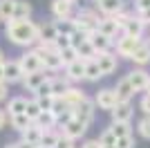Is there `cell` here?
Returning a JSON list of instances; mask_svg holds the SVG:
<instances>
[{
	"label": "cell",
	"mask_w": 150,
	"mask_h": 148,
	"mask_svg": "<svg viewBox=\"0 0 150 148\" xmlns=\"http://www.w3.org/2000/svg\"><path fill=\"white\" fill-rule=\"evenodd\" d=\"M5 36L11 41L13 45L20 47H29V45H38V25L31 20H9L5 23Z\"/></svg>",
	"instance_id": "cell-1"
},
{
	"label": "cell",
	"mask_w": 150,
	"mask_h": 148,
	"mask_svg": "<svg viewBox=\"0 0 150 148\" xmlns=\"http://www.w3.org/2000/svg\"><path fill=\"white\" fill-rule=\"evenodd\" d=\"M99 14L94 11V9H88V7H83V9H79V14L74 16V25H76V31H83V34H94V31H99Z\"/></svg>",
	"instance_id": "cell-2"
},
{
	"label": "cell",
	"mask_w": 150,
	"mask_h": 148,
	"mask_svg": "<svg viewBox=\"0 0 150 148\" xmlns=\"http://www.w3.org/2000/svg\"><path fill=\"white\" fill-rule=\"evenodd\" d=\"M34 49H36L38 56H40V63H43V70H45V72H58V70L63 68V61H61V56H58V52L45 49L43 45H36Z\"/></svg>",
	"instance_id": "cell-3"
},
{
	"label": "cell",
	"mask_w": 150,
	"mask_h": 148,
	"mask_svg": "<svg viewBox=\"0 0 150 148\" xmlns=\"http://www.w3.org/2000/svg\"><path fill=\"white\" fill-rule=\"evenodd\" d=\"M94 103H96V108H101V110L112 112L114 108L119 105V99H117L114 88H103V90H99V92L94 94Z\"/></svg>",
	"instance_id": "cell-4"
},
{
	"label": "cell",
	"mask_w": 150,
	"mask_h": 148,
	"mask_svg": "<svg viewBox=\"0 0 150 148\" xmlns=\"http://www.w3.org/2000/svg\"><path fill=\"white\" fill-rule=\"evenodd\" d=\"M141 43H144L141 38H132V36H125V34H121V36L117 38V43H114V47H117V56H123V58H132L134 49H137Z\"/></svg>",
	"instance_id": "cell-5"
},
{
	"label": "cell",
	"mask_w": 150,
	"mask_h": 148,
	"mask_svg": "<svg viewBox=\"0 0 150 148\" xmlns=\"http://www.w3.org/2000/svg\"><path fill=\"white\" fill-rule=\"evenodd\" d=\"M50 81V74L45 72V70H38V72H31V74H25V79H23V88H25L27 92H38V88L45 85Z\"/></svg>",
	"instance_id": "cell-6"
},
{
	"label": "cell",
	"mask_w": 150,
	"mask_h": 148,
	"mask_svg": "<svg viewBox=\"0 0 150 148\" xmlns=\"http://www.w3.org/2000/svg\"><path fill=\"white\" fill-rule=\"evenodd\" d=\"M18 61H20V68H23V72H25V74H31V72L43 70V63H40V56H38L36 49H27Z\"/></svg>",
	"instance_id": "cell-7"
},
{
	"label": "cell",
	"mask_w": 150,
	"mask_h": 148,
	"mask_svg": "<svg viewBox=\"0 0 150 148\" xmlns=\"http://www.w3.org/2000/svg\"><path fill=\"white\" fill-rule=\"evenodd\" d=\"M94 112H96L94 99H85L81 105H76V108H74V119H76V121H83L85 126H90V121L94 119Z\"/></svg>",
	"instance_id": "cell-8"
},
{
	"label": "cell",
	"mask_w": 150,
	"mask_h": 148,
	"mask_svg": "<svg viewBox=\"0 0 150 148\" xmlns=\"http://www.w3.org/2000/svg\"><path fill=\"white\" fill-rule=\"evenodd\" d=\"M58 36H61V34H58L54 20H52V23H40V25H38V43H43V45H56Z\"/></svg>",
	"instance_id": "cell-9"
},
{
	"label": "cell",
	"mask_w": 150,
	"mask_h": 148,
	"mask_svg": "<svg viewBox=\"0 0 150 148\" xmlns=\"http://www.w3.org/2000/svg\"><path fill=\"white\" fill-rule=\"evenodd\" d=\"M94 61H96V65H99L103 76L112 74L114 70H117V65H119V58H117V54H112V52H101V54H96Z\"/></svg>",
	"instance_id": "cell-10"
},
{
	"label": "cell",
	"mask_w": 150,
	"mask_h": 148,
	"mask_svg": "<svg viewBox=\"0 0 150 148\" xmlns=\"http://www.w3.org/2000/svg\"><path fill=\"white\" fill-rule=\"evenodd\" d=\"M23 79H25V72H23V68H20V61L18 58H9V61H5V81L7 83H23Z\"/></svg>",
	"instance_id": "cell-11"
},
{
	"label": "cell",
	"mask_w": 150,
	"mask_h": 148,
	"mask_svg": "<svg viewBox=\"0 0 150 148\" xmlns=\"http://www.w3.org/2000/svg\"><path fill=\"white\" fill-rule=\"evenodd\" d=\"M128 81H130V85L134 88V92H146L148 81H150V74L146 72L144 68H137V70H132V72L128 74Z\"/></svg>",
	"instance_id": "cell-12"
},
{
	"label": "cell",
	"mask_w": 150,
	"mask_h": 148,
	"mask_svg": "<svg viewBox=\"0 0 150 148\" xmlns=\"http://www.w3.org/2000/svg\"><path fill=\"white\" fill-rule=\"evenodd\" d=\"M74 11V5L69 0H52V14L56 20H65V18H74L72 16Z\"/></svg>",
	"instance_id": "cell-13"
},
{
	"label": "cell",
	"mask_w": 150,
	"mask_h": 148,
	"mask_svg": "<svg viewBox=\"0 0 150 148\" xmlns=\"http://www.w3.org/2000/svg\"><path fill=\"white\" fill-rule=\"evenodd\" d=\"M114 92H117V99H119V103H130V99L134 97V88L130 85V81L128 76L117 81V85H114Z\"/></svg>",
	"instance_id": "cell-14"
},
{
	"label": "cell",
	"mask_w": 150,
	"mask_h": 148,
	"mask_svg": "<svg viewBox=\"0 0 150 148\" xmlns=\"http://www.w3.org/2000/svg\"><path fill=\"white\" fill-rule=\"evenodd\" d=\"M85 65H88V61H74L72 65H67L65 68V76L69 79V83H76V81H85Z\"/></svg>",
	"instance_id": "cell-15"
},
{
	"label": "cell",
	"mask_w": 150,
	"mask_h": 148,
	"mask_svg": "<svg viewBox=\"0 0 150 148\" xmlns=\"http://www.w3.org/2000/svg\"><path fill=\"white\" fill-rule=\"evenodd\" d=\"M43 135H45V130L40 128L38 123H31L25 132H20V142L23 144H31V146H38L40 139H43Z\"/></svg>",
	"instance_id": "cell-16"
},
{
	"label": "cell",
	"mask_w": 150,
	"mask_h": 148,
	"mask_svg": "<svg viewBox=\"0 0 150 148\" xmlns=\"http://www.w3.org/2000/svg\"><path fill=\"white\" fill-rule=\"evenodd\" d=\"M110 115H112V123H130L132 115H134V108L130 103H119Z\"/></svg>",
	"instance_id": "cell-17"
},
{
	"label": "cell",
	"mask_w": 150,
	"mask_h": 148,
	"mask_svg": "<svg viewBox=\"0 0 150 148\" xmlns=\"http://www.w3.org/2000/svg\"><path fill=\"white\" fill-rule=\"evenodd\" d=\"M125 7H123V0H103L99 2V11L105 16V18H112L117 14H121Z\"/></svg>",
	"instance_id": "cell-18"
},
{
	"label": "cell",
	"mask_w": 150,
	"mask_h": 148,
	"mask_svg": "<svg viewBox=\"0 0 150 148\" xmlns=\"http://www.w3.org/2000/svg\"><path fill=\"white\" fill-rule=\"evenodd\" d=\"M27 103H29V99H25V97H11L5 110H7V115H9V117L25 115V112H27Z\"/></svg>",
	"instance_id": "cell-19"
},
{
	"label": "cell",
	"mask_w": 150,
	"mask_h": 148,
	"mask_svg": "<svg viewBox=\"0 0 150 148\" xmlns=\"http://www.w3.org/2000/svg\"><path fill=\"white\" fill-rule=\"evenodd\" d=\"M88 41L92 43V47L96 49V54H101V52H110V47L114 45V41H112V38L103 36V34H99V31L90 34V38H88Z\"/></svg>",
	"instance_id": "cell-20"
},
{
	"label": "cell",
	"mask_w": 150,
	"mask_h": 148,
	"mask_svg": "<svg viewBox=\"0 0 150 148\" xmlns=\"http://www.w3.org/2000/svg\"><path fill=\"white\" fill-rule=\"evenodd\" d=\"M85 99H88V97L83 94V90H79V88H74V85H72L67 92L63 94V101L67 103V108H69L72 112H74V108H76V105H81Z\"/></svg>",
	"instance_id": "cell-21"
},
{
	"label": "cell",
	"mask_w": 150,
	"mask_h": 148,
	"mask_svg": "<svg viewBox=\"0 0 150 148\" xmlns=\"http://www.w3.org/2000/svg\"><path fill=\"white\" fill-rule=\"evenodd\" d=\"M85 130H88V126L83 121H76V119H72V121L65 126V128L61 130L65 137H69V139H79V137H83L85 135Z\"/></svg>",
	"instance_id": "cell-22"
},
{
	"label": "cell",
	"mask_w": 150,
	"mask_h": 148,
	"mask_svg": "<svg viewBox=\"0 0 150 148\" xmlns=\"http://www.w3.org/2000/svg\"><path fill=\"white\" fill-rule=\"evenodd\" d=\"M119 25H117V20L114 18H101V23H99V34H103V36H108V38H117V34H119Z\"/></svg>",
	"instance_id": "cell-23"
},
{
	"label": "cell",
	"mask_w": 150,
	"mask_h": 148,
	"mask_svg": "<svg viewBox=\"0 0 150 148\" xmlns=\"http://www.w3.org/2000/svg\"><path fill=\"white\" fill-rule=\"evenodd\" d=\"M50 83H52V97H63V94L72 88L67 76H52Z\"/></svg>",
	"instance_id": "cell-24"
},
{
	"label": "cell",
	"mask_w": 150,
	"mask_h": 148,
	"mask_svg": "<svg viewBox=\"0 0 150 148\" xmlns=\"http://www.w3.org/2000/svg\"><path fill=\"white\" fill-rule=\"evenodd\" d=\"M134 65H139V68H144V65H148L150 63V49H148V43H141L137 49H134V54H132L130 58Z\"/></svg>",
	"instance_id": "cell-25"
},
{
	"label": "cell",
	"mask_w": 150,
	"mask_h": 148,
	"mask_svg": "<svg viewBox=\"0 0 150 148\" xmlns=\"http://www.w3.org/2000/svg\"><path fill=\"white\" fill-rule=\"evenodd\" d=\"M144 29H146V23H144V20H139L137 16H134V18L123 27V34H125V36H132V38H141Z\"/></svg>",
	"instance_id": "cell-26"
},
{
	"label": "cell",
	"mask_w": 150,
	"mask_h": 148,
	"mask_svg": "<svg viewBox=\"0 0 150 148\" xmlns=\"http://www.w3.org/2000/svg\"><path fill=\"white\" fill-rule=\"evenodd\" d=\"M16 2H18V0H0V20H2V23L13 20V14H16Z\"/></svg>",
	"instance_id": "cell-27"
},
{
	"label": "cell",
	"mask_w": 150,
	"mask_h": 148,
	"mask_svg": "<svg viewBox=\"0 0 150 148\" xmlns=\"http://www.w3.org/2000/svg\"><path fill=\"white\" fill-rule=\"evenodd\" d=\"M74 49L79 52V58H81V61H94V58H96V49L92 47L90 41H83V43L79 45V47H74Z\"/></svg>",
	"instance_id": "cell-28"
},
{
	"label": "cell",
	"mask_w": 150,
	"mask_h": 148,
	"mask_svg": "<svg viewBox=\"0 0 150 148\" xmlns=\"http://www.w3.org/2000/svg\"><path fill=\"white\" fill-rule=\"evenodd\" d=\"M58 137H61V130H45L43 139L38 144V148H56Z\"/></svg>",
	"instance_id": "cell-29"
},
{
	"label": "cell",
	"mask_w": 150,
	"mask_h": 148,
	"mask_svg": "<svg viewBox=\"0 0 150 148\" xmlns=\"http://www.w3.org/2000/svg\"><path fill=\"white\" fill-rule=\"evenodd\" d=\"M9 126H11L13 130H18V132H25L31 126V119L27 117V115H16V117H9Z\"/></svg>",
	"instance_id": "cell-30"
},
{
	"label": "cell",
	"mask_w": 150,
	"mask_h": 148,
	"mask_svg": "<svg viewBox=\"0 0 150 148\" xmlns=\"http://www.w3.org/2000/svg\"><path fill=\"white\" fill-rule=\"evenodd\" d=\"M54 25H56L58 34H63V36H72L76 31V25H74V18H65V20H54Z\"/></svg>",
	"instance_id": "cell-31"
},
{
	"label": "cell",
	"mask_w": 150,
	"mask_h": 148,
	"mask_svg": "<svg viewBox=\"0 0 150 148\" xmlns=\"http://www.w3.org/2000/svg\"><path fill=\"white\" fill-rule=\"evenodd\" d=\"M31 16V5L27 0H18L16 2V14H13V18L16 20H29Z\"/></svg>",
	"instance_id": "cell-32"
},
{
	"label": "cell",
	"mask_w": 150,
	"mask_h": 148,
	"mask_svg": "<svg viewBox=\"0 0 150 148\" xmlns=\"http://www.w3.org/2000/svg\"><path fill=\"white\" fill-rule=\"evenodd\" d=\"M56 115H54V112H43V115H40V119H38V126H40V128L43 130H56Z\"/></svg>",
	"instance_id": "cell-33"
},
{
	"label": "cell",
	"mask_w": 150,
	"mask_h": 148,
	"mask_svg": "<svg viewBox=\"0 0 150 148\" xmlns=\"http://www.w3.org/2000/svg\"><path fill=\"white\" fill-rule=\"evenodd\" d=\"M27 117L31 119V123H36L38 119H40V115H43V110H40V105H38L36 99H29V103H27Z\"/></svg>",
	"instance_id": "cell-34"
},
{
	"label": "cell",
	"mask_w": 150,
	"mask_h": 148,
	"mask_svg": "<svg viewBox=\"0 0 150 148\" xmlns=\"http://www.w3.org/2000/svg\"><path fill=\"white\" fill-rule=\"evenodd\" d=\"M58 56H61V61H63V68H67L74 61H79V52L74 47H67V49H63V52H58Z\"/></svg>",
	"instance_id": "cell-35"
},
{
	"label": "cell",
	"mask_w": 150,
	"mask_h": 148,
	"mask_svg": "<svg viewBox=\"0 0 150 148\" xmlns=\"http://www.w3.org/2000/svg\"><path fill=\"white\" fill-rule=\"evenodd\" d=\"M101 76L103 74H101L96 61H88V65H85V81H99Z\"/></svg>",
	"instance_id": "cell-36"
},
{
	"label": "cell",
	"mask_w": 150,
	"mask_h": 148,
	"mask_svg": "<svg viewBox=\"0 0 150 148\" xmlns=\"http://www.w3.org/2000/svg\"><path fill=\"white\" fill-rule=\"evenodd\" d=\"M110 130H112V135L117 137V139H121V137H130V135H132L130 123H112V126H110Z\"/></svg>",
	"instance_id": "cell-37"
},
{
	"label": "cell",
	"mask_w": 150,
	"mask_h": 148,
	"mask_svg": "<svg viewBox=\"0 0 150 148\" xmlns=\"http://www.w3.org/2000/svg\"><path fill=\"white\" fill-rule=\"evenodd\" d=\"M137 130H139V135L144 137V139H150V117H141L137 121Z\"/></svg>",
	"instance_id": "cell-38"
},
{
	"label": "cell",
	"mask_w": 150,
	"mask_h": 148,
	"mask_svg": "<svg viewBox=\"0 0 150 148\" xmlns=\"http://www.w3.org/2000/svg\"><path fill=\"white\" fill-rule=\"evenodd\" d=\"M52 112H54L56 117H61V115L69 112V108H67V103L63 101V97H54V105H52Z\"/></svg>",
	"instance_id": "cell-39"
},
{
	"label": "cell",
	"mask_w": 150,
	"mask_h": 148,
	"mask_svg": "<svg viewBox=\"0 0 150 148\" xmlns=\"http://www.w3.org/2000/svg\"><path fill=\"white\" fill-rule=\"evenodd\" d=\"M99 142H101V146H117V137L112 135V130H110V128H105L103 132H101Z\"/></svg>",
	"instance_id": "cell-40"
},
{
	"label": "cell",
	"mask_w": 150,
	"mask_h": 148,
	"mask_svg": "<svg viewBox=\"0 0 150 148\" xmlns=\"http://www.w3.org/2000/svg\"><path fill=\"white\" fill-rule=\"evenodd\" d=\"M38 101V105H40V110L43 112H52V105H54V97L52 94H47V97H34Z\"/></svg>",
	"instance_id": "cell-41"
},
{
	"label": "cell",
	"mask_w": 150,
	"mask_h": 148,
	"mask_svg": "<svg viewBox=\"0 0 150 148\" xmlns=\"http://www.w3.org/2000/svg\"><path fill=\"white\" fill-rule=\"evenodd\" d=\"M67 47H72V36H58V41H56V49L58 52H63V49H67Z\"/></svg>",
	"instance_id": "cell-42"
},
{
	"label": "cell",
	"mask_w": 150,
	"mask_h": 148,
	"mask_svg": "<svg viewBox=\"0 0 150 148\" xmlns=\"http://www.w3.org/2000/svg\"><path fill=\"white\" fill-rule=\"evenodd\" d=\"M137 144H134V137H121V139H117V148H134Z\"/></svg>",
	"instance_id": "cell-43"
},
{
	"label": "cell",
	"mask_w": 150,
	"mask_h": 148,
	"mask_svg": "<svg viewBox=\"0 0 150 148\" xmlns=\"http://www.w3.org/2000/svg\"><path fill=\"white\" fill-rule=\"evenodd\" d=\"M139 108H141V112H144L146 117H150V94H144V97H141Z\"/></svg>",
	"instance_id": "cell-44"
},
{
	"label": "cell",
	"mask_w": 150,
	"mask_h": 148,
	"mask_svg": "<svg viewBox=\"0 0 150 148\" xmlns=\"http://www.w3.org/2000/svg\"><path fill=\"white\" fill-rule=\"evenodd\" d=\"M56 148H76L74 146V139H69V137H65L61 132V137H58V144H56Z\"/></svg>",
	"instance_id": "cell-45"
},
{
	"label": "cell",
	"mask_w": 150,
	"mask_h": 148,
	"mask_svg": "<svg viewBox=\"0 0 150 148\" xmlns=\"http://www.w3.org/2000/svg\"><path fill=\"white\" fill-rule=\"evenodd\" d=\"M83 41H88V34H83V31H74L72 34V47H79Z\"/></svg>",
	"instance_id": "cell-46"
},
{
	"label": "cell",
	"mask_w": 150,
	"mask_h": 148,
	"mask_svg": "<svg viewBox=\"0 0 150 148\" xmlns=\"http://www.w3.org/2000/svg\"><path fill=\"white\" fill-rule=\"evenodd\" d=\"M134 9H137V14L150 9V0H134Z\"/></svg>",
	"instance_id": "cell-47"
},
{
	"label": "cell",
	"mask_w": 150,
	"mask_h": 148,
	"mask_svg": "<svg viewBox=\"0 0 150 148\" xmlns=\"http://www.w3.org/2000/svg\"><path fill=\"white\" fill-rule=\"evenodd\" d=\"M81 148H103V146H101V142H99V139H88V142L83 144Z\"/></svg>",
	"instance_id": "cell-48"
},
{
	"label": "cell",
	"mask_w": 150,
	"mask_h": 148,
	"mask_svg": "<svg viewBox=\"0 0 150 148\" xmlns=\"http://www.w3.org/2000/svg\"><path fill=\"white\" fill-rule=\"evenodd\" d=\"M137 18H139V20H144L146 25H150V9H146V11H139V14H137Z\"/></svg>",
	"instance_id": "cell-49"
},
{
	"label": "cell",
	"mask_w": 150,
	"mask_h": 148,
	"mask_svg": "<svg viewBox=\"0 0 150 148\" xmlns=\"http://www.w3.org/2000/svg\"><path fill=\"white\" fill-rule=\"evenodd\" d=\"M7 94H9L7 83H0V103H2V101H7Z\"/></svg>",
	"instance_id": "cell-50"
},
{
	"label": "cell",
	"mask_w": 150,
	"mask_h": 148,
	"mask_svg": "<svg viewBox=\"0 0 150 148\" xmlns=\"http://www.w3.org/2000/svg\"><path fill=\"white\" fill-rule=\"evenodd\" d=\"M7 121H9V115H7V110H0V130L7 126Z\"/></svg>",
	"instance_id": "cell-51"
},
{
	"label": "cell",
	"mask_w": 150,
	"mask_h": 148,
	"mask_svg": "<svg viewBox=\"0 0 150 148\" xmlns=\"http://www.w3.org/2000/svg\"><path fill=\"white\" fill-rule=\"evenodd\" d=\"M0 83H7L5 81V65H0Z\"/></svg>",
	"instance_id": "cell-52"
},
{
	"label": "cell",
	"mask_w": 150,
	"mask_h": 148,
	"mask_svg": "<svg viewBox=\"0 0 150 148\" xmlns=\"http://www.w3.org/2000/svg\"><path fill=\"white\" fill-rule=\"evenodd\" d=\"M5 148H20V142H11V144H7Z\"/></svg>",
	"instance_id": "cell-53"
},
{
	"label": "cell",
	"mask_w": 150,
	"mask_h": 148,
	"mask_svg": "<svg viewBox=\"0 0 150 148\" xmlns=\"http://www.w3.org/2000/svg\"><path fill=\"white\" fill-rule=\"evenodd\" d=\"M5 61H7V58H5V52L0 49V65H5Z\"/></svg>",
	"instance_id": "cell-54"
},
{
	"label": "cell",
	"mask_w": 150,
	"mask_h": 148,
	"mask_svg": "<svg viewBox=\"0 0 150 148\" xmlns=\"http://www.w3.org/2000/svg\"><path fill=\"white\" fill-rule=\"evenodd\" d=\"M20 148H38V146H31V144H23L20 142Z\"/></svg>",
	"instance_id": "cell-55"
},
{
	"label": "cell",
	"mask_w": 150,
	"mask_h": 148,
	"mask_svg": "<svg viewBox=\"0 0 150 148\" xmlns=\"http://www.w3.org/2000/svg\"><path fill=\"white\" fill-rule=\"evenodd\" d=\"M146 94H150V81H148V88H146Z\"/></svg>",
	"instance_id": "cell-56"
},
{
	"label": "cell",
	"mask_w": 150,
	"mask_h": 148,
	"mask_svg": "<svg viewBox=\"0 0 150 148\" xmlns=\"http://www.w3.org/2000/svg\"><path fill=\"white\" fill-rule=\"evenodd\" d=\"M69 2H72V5H76V2H81V0H69Z\"/></svg>",
	"instance_id": "cell-57"
},
{
	"label": "cell",
	"mask_w": 150,
	"mask_h": 148,
	"mask_svg": "<svg viewBox=\"0 0 150 148\" xmlns=\"http://www.w3.org/2000/svg\"><path fill=\"white\" fill-rule=\"evenodd\" d=\"M103 148H117V146H103Z\"/></svg>",
	"instance_id": "cell-58"
},
{
	"label": "cell",
	"mask_w": 150,
	"mask_h": 148,
	"mask_svg": "<svg viewBox=\"0 0 150 148\" xmlns=\"http://www.w3.org/2000/svg\"><path fill=\"white\" fill-rule=\"evenodd\" d=\"M94 2H96V5H99V2H103V0H94Z\"/></svg>",
	"instance_id": "cell-59"
},
{
	"label": "cell",
	"mask_w": 150,
	"mask_h": 148,
	"mask_svg": "<svg viewBox=\"0 0 150 148\" xmlns=\"http://www.w3.org/2000/svg\"><path fill=\"white\" fill-rule=\"evenodd\" d=\"M148 49H150V41H148Z\"/></svg>",
	"instance_id": "cell-60"
}]
</instances>
